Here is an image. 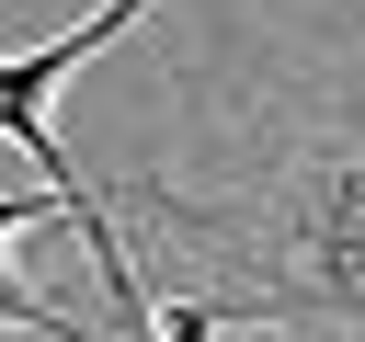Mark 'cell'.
I'll use <instances>...</instances> for the list:
<instances>
[{"instance_id": "cell-2", "label": "cell", "mask_w": 365, "mask_h": 342, "mask_svg": "<svg viewBox=\"0 0 365 342\" xmlns=\"http://www.w3.org/2000/svg\"><path fill=\"white\" fill-rule=\"evenodd\" d=\"M160 0H91L80 23H57L46 46H0V137L34 160V182L57 194V217L80 228V251H91V274H103V319H114V342H160V319H148V274H137V251H125V228H114V205H103V182L68 160V137H57V91H68V68H91L125 23H148Z\"/></svg>"}, {"instance_id": "cell-3", "label": "cell", "mask_w": 365, "mask_h": 342, "mask_svg": "<svg viewBox=\"0 0 365 342\" xmlns=\"http://www.w3.org/2000/svg\"><path fill=\"white\" fill-rule=\"evenodd\" d=\"M46 217H57V194H0V331H23V342H91L46 285H23V274H11V251H23Z\"/></svg>"}, {"instance_id": "cell-1", "label": "cell", "mask_w": 365, "mask_h": 342, "mask_svg": "<svg viewBox=\"0 0 365 342\" xmlns=\"http://www.w3.org/2000/svg\"><path fill=\"white\" fill-rule=\"evenodd\" d=\"M137 239L171 251V285H148L160 342H228V331H342L365 342V137L297 148L240 194L137 182Z\"/></svg>"}]
</instances>
